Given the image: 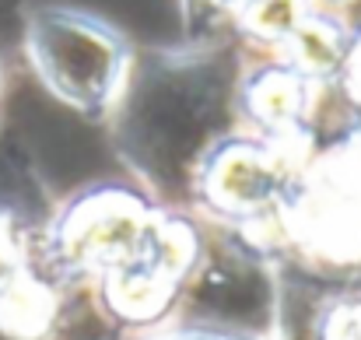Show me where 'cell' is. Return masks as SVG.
<instances>
[{
  "label": "cell",
  "instance_id": "obj_1",
  "mask_svg": "<svg viewBox=\"0 0 361 340\" xmlns=\"http://www.w3.org/2000/svg\"><path fill=\"white\" fill-rule=\"evenodd\" d=\"M200 249V221L130 179H95L49 214V253L78 302L137 340L161 330Z\"/></svg>",
  "mask_w": 361,
  "mask_h": 340
},
{
  "label": "cell",
  "instance_id": "obj_2",
  "mask_svg": "<svg viewBox=\"0 0 361 340\" xmlns=\"http://www.w3.org/2000/svg\"><path fill=\"white\" fill-rule=\"evenodd\" d=\"M242 60L245 49L235 39H193L179 49L137 56L120 109L106 123L130 183L169 207L190 211L204 158L239 130Z\"/></svg>",
  "mask_w": 361,
  "mask_h": 340
},
{
  "label": "cell",
  "instance_id": "obj_3",
  "mask_svg": "<svg viewBox=\"0 0 361 340\" xmlns=\"http://www.w3.org/2000/svg\"><path fill=\"white\" fill-rule=\"evenodd\" d=\"M21 53L42 92L92 123H109L137 67V46L92 7L42 0L25 11Z\"/></svg>",
  "mask_w": 361,
  "mask_h": 340
},
{
  "label": "cell",
  "instance_id": "obj_4",
  "mask_svg": "<svg viewBox=\"0 0 361 340\" xmlns=\"http://www.w3.org/2000/svg\"><path fill=\"white\" fill-rule=\"evenodd\" d=\"M197 221L200 249L165 327L239 340H284V277L277 249L242 228Z\"/></svg>",
  "mask_w": 361,
  "mask_h": 340
},
{
  "label": "cell",
  "instance_id": "obj_5",
  "mask_svg": "<svg viewBox=\"0 0 361 340\" xmlns=\"http://www.w3.org/2000/svg\"><path fill=\"white\" fill-rule=\"evenodd\" d=\"M277 256H295L323 274H361V119L305 162Z\"/></svg>",
  "mask_w": 361,
  "mask_h": 340
},
{
  "label": "cell",
  "instance_id": "obj_6",
  "mask_svg": "<svg viewBox=\"0 0 361 340\" xmlns=\"http://www.w3.org/2000/svg\"><path fill=\"white\" fill-rule=\"evenodd\" d=\"M309 158L312 151H295L235 130L204 158L193 179L190 214L242 228L277 249L284 214L298 193V179Z\"/></svg>",
  "mask_w": 361,
  "mask_h": 340
},
{
  "label": "cell",
  "instance_id": "obj_7",
  "mask_svg": "<svg viewBox=\"0 0 361 340\" xmlns=\"http://www.w3.org/2000/svg\"><path fill=\"white\" fill-rule=\"evenodd\" d=\"M326 95L330 88H323L298 67L277 56H256L245 49L239 81H235L239 130L295 147V151H316L319 109Z\"/></svg>",
  "mask_w": 361,
  "mask_h": 340
},
{
  "label": "cell",
  "instance_id": "obj_8",
  "mask_svg": "<svg viewBox=\"0 0 361 340\" xmlns=\"http://www.w3.org/2000/svg\"><path fill=\"white\" fill-rule=\"evenodd\" d=\"M351 32H355V25L348 21L344 11H330V7L316 4L302 18V25L291 32V39L281 46L277 60L298 67L323 88H334V81L344 67L348 46H351Z\"/></svg>",
  "mask_w": 361,
  "mask_h": 340
},
{
  "label": "cell",
  "instance_id": "obj_9",
  "mask_svg": "<svg viewBox=\"0 0 361 340\" xmlns=\"http://www.w3.org/2000/svg\"><path fill=\"white\" fill-rule=\"evenodd\" d=\"M316 0H252L228 25L232 39L256 56H277Z\"/></svg>",
  "mask_w": 361,
  "mask_h": 340
},
{
  "label": "cell",
  "instance_id": "obj_10",
  "mask_svg": "<svg viewBox=\"0 0 361 340\" xmlns=\"http://www.w3.org/2000/svg\"><path fill=\"white\" fill-rule=\"evenodd\" d=\"M316 340H361V274L344 295L323 305L316 320Z\"/></svg>",
  "mask_w": 361,
  "mask_h": 340
},
{
  "label": "cell",
  "instance_id": "obj_11",
  "mask_svg": "<svg viewBox=\"0 0 361 340\" xmlns=\"http://www.w3.org/2000/svg\"><path fill=\"white\" fill-rule=\"evenodd\" d=\"M186 28H228L252 0H176Z\"/></svg>",
  "mask_w": 361,
  "mask_h": 340
},
{
  "label": "cell",
  "instance_id": "obj_12",
  "mask_svg": "<svg viewBox=\"0 0 361 340\" xmlns=\"http://www.w3.org/2000/svg\"><path fill=\"white\" fill-rule=\"evenodd\" d=\"M330 92H337L348 102L351 116L361 119V25H355V32H351V46H348L344 67H341V74H337Z\"/></svg>",
  "mask_w": 361,
  "mask_h": 340
},
{
  "label": "cell",
  "instance_id": "obj_13",
  "mask_svg": "<svg viewBox=\"0 0 361 340\" xmlns=\"http://www.w3.org/2000/svg\"><path fill=\"white\" fill-rule=\"evenodd\" d=\"M137 340H239V337H221V334H204V330H190V327H161L154 334H144Z\"/></svg>",
  "mask_w": 361,
  "mask_h": 340
},
{
  "label": "cell",
  "instance_id": "obj_14",
  "mask_svg": "<svg viewBox=\"0 0 361 340\" xmlns=\"http://www.w3.org/2000/svg\"><path fill=\"white\" fill-rule=\"evenodd\" d=\"M319 7H330V11H348L351 4H358V0H316Z\"/></svg>",
  "mask_w": 361,
  "mask_h": 340
},
{
  "label": "cell",
  "instance_id": "obj_15",
  "mask_svg": "<svg viewBox=\"0 0 361 340\" xmlns=\"http://www.w3.org/2000/svg\"><path fill=\"white\" fill-rule=\"evenodd\" d=\"M4 95H7V67H4V56H0V109H4Z\"/></svg>",
  "mask_w": 361,
  "mask_h": 340
}]
</instances>
